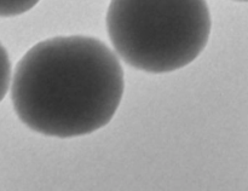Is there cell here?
<instances>
[{"label": "cell", "instance_id": "obj_1", "mask_svg": "<svg viewBox=\"0 0 248 191\" xmlns=\"http://www.w3.org/2000/svg\"><path fill=\"white\" fill-rule=\"evenodd\" d=\"M124 88L123 67L106 44L85 35L57 36L34 45L17 63L11 99L31 130L74 138L108 125Z\"/></svg>", "mask_w": 248, "mask_h": 191}, {"label": "cell", "instance_id": "obj_2", "mask_svg": "<svg viewBox=\"0 0 248 191\" xmlns=\"http://www.w3.org/2000/svg\"><path fill=\"white\" fill-rule=\"evenodd\" d=\"M211 27L206 0H111L107 12L108 35L119 57L155 74L195 60Z\"/></svg>", "mask_w": 248, "mask_h": 191}, {"label": "cell", "instance_id": "obj_3", "mask_svg": "<svg viewBox=\"0 0 248 191\" xmlns=\"http://www.w3.org/2000/svg\"><path fill=\"white\" fill-rule=\"evenodd\" d=\"M40 0H0V17H14L26 14Z\"/></svg>", "mask_w": 248, "mask_h": 191}, {"label": "cell", "instance_id": "obj_4", "mask_svg": "<svg viewBox=\"0 0 248 191\" xmlns=\"http://www.w3.org/2000/svg\"><path fill=\"white\" fill-rule=\"evenodd\" d=\"M11 82V62L4 46L0 44V102L9 91Z\"/></svg>", "mask_w": 248, "mask_h": 191}, {"label": "cell", "instance_id": "obj_5", "mask_svg": "<svg viewBox=\"0 0 248 191\" xmlns=\"http://www.w3.org/2000/svg\"><path fill=\"white\" fill-rule=\"evenodd\" d=\"M237 1H248V0H237Z\"/></svg>", "mask_w": 248, "mask_h": 191}]
</instances>
